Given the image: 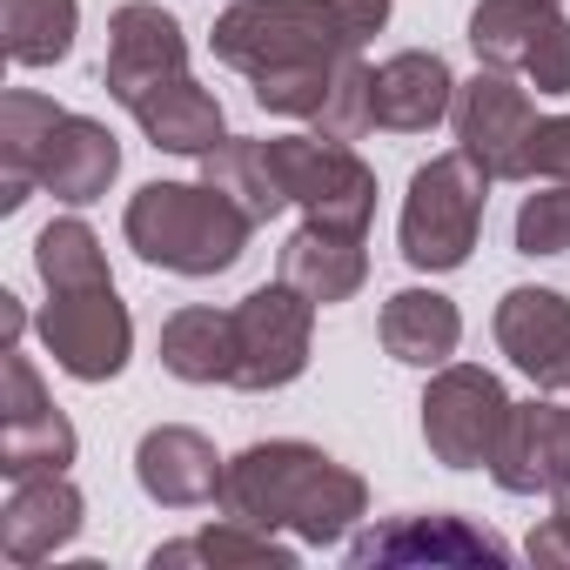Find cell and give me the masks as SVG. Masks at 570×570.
Listing matches in <instances>:
<instances>
[{"instance_id":"1","label":"cell","mask_w":570,"mask_h":570,"mask_svg":"<svg viewBox=\"0 0 570 570\" xmlns=\"http://www.w3.org/2000/svg\"><path fill=\"white\" fill-rule=\"evenodd\" d=\"M222 510L255 530H296L303 543H343L350 523L370 510V490L356 470L323 456L316 443H248L228 456Z\"/></svg>"},{"instance_id":"2","label":"cell","mask_w":570,"mask_h":570,"mask_svg":"<svg viewBox=\"0 0 570 570\" xmlns=\"http://www.w3.org/2000/svg\"><path fill=\"white\" fill-rule=\"evenodd\" d=\"M390 0H235L215 21L208 48L235 75H275L303 61H343L363 55L370 35H383Z\"/></svg>"},{"instance_id":"3","label":"cell","mask_w":570,"mask_h":570,"mask_svg":"<svg viewBox=\"0 0 570 570\" xmlns=\"http://www.w3.org/2000/svg\"><path fill=\"white\" fill-rule=\"evenodd\" d=\"M248 228L255 222L208 181H148V188H135V202L121 215L128 248L148 268H168V275L235 268L242 248H248Z\"/></svg>"},{"instance_id":"4","label":"cell","mask_w":570,"mask_h":570,"mask_svg":"<svg viewBox=\"0 0 570 570\" xmlns=\"http://www.w3.org/2000/svg\"><path fill=\"white\" fill-rule=\"evenodd\" d=\"M483 202H490V175L456 148V155H436L410 175V195H403V262L410 268H463L470 248H476V228H483Z\"/></svg>"},{"instance_id":"5","label":"cell","mask_w":570,"mask_h":570,"mask_svg":"<svg viewBox=\"0 0 570 570\" xmlns=\"http://www.w3.org/2000/svg\"><path fill=\"white\" fill-rule=\"evenodd\" d=\"M309 336H316V303L289 282H262L255 296L235 303V390L248 396L289 390L309 370Z\"/></svg>"},{"instance_id":"6","label":"cell","mask_w":570,"mask_h":570,"mask_svg":"<svg viewBox=\"0 0 570 570\" xmlns=\"http://www.w3.org/2000/svg\"><path fill=\"white\" fill-rule=\"evenodd\" d=\"M510 423V396L476 363H443L423 390V443L443 470H490Z\"/></svg>"},{"instance_id":"7","label":"cell","mask_w":570,"mask_h":570,"mask_svg":"<svg viewBox=\"0 0 570 570\" xmlns=\"http://www.w3.org/2000/svg\"><path fill=\"white\" fill-rule=\"evenodd\" d=\"M470 48L483 68L523 75L537 95H570V21L557 0H476Z\"/></svg>"},{"instance_id":"8","label":"cell","mask_w":570,"mask_h":570,"mask_svg":"<svg viewBox=\"0 0 570 570\" xmlns=\"http://www.w3.org/2000/svg\"><path fill=\"white\" fill-rule=\"evenodd\" d=\"M275 148V168L289 181V202L323 222V228H350L363 235L370 215H376V175L370 161L350 148V141H330V135H282L268 141Z\"/></svg>"},{"instance_id":"9","label":"cell","mask_w":570,"mask_h":570,"mask_svg":"<svg viewBox=\"0 0 570 570\" xmlns=\"http://www.w3.org/2000/svg\"><path fill=\"white\" fill-rule=\"evenodd\" d=\"M41 343H48L55 370H68L75 383L121 376V363L135 350V323H128V303L115 296V282H95V289H48Z\"/></svg>"},{"instance_id":"10","label":"cell","mask_w":570,"mask_h":570,"mask_svg":"<svg viewBox=\"0 0 570 570\" xmlns=\"http://www.w3.org/2000/svg\"><path fill=\"white\" fill-rule=\"evenodd\" d=\"M456 148L490 175V181H530V135H537V108L530 95L503 75V68H476L470 81H456Z\"/></svg>"},{"instance_id":"11","label":"cell","mask_w":570,"mask_h":570,"mask_svg":"<svg viewBox=\"0 0 570 570\" xmlns=\"http://www.w3.org/2000/svg\"><path fill=\"white\" fill-rule=\"evenodd\" d=\"M8 403H0V476H41V470H68L81 436L75 423L55 410V396L41 390L35 363L21 350H8Z\"/></svg>"},{"instance_id":"12","label":"cell","mask_w":570,"mask_h":570,"mask_svg":"<svg viewBox=\"0 0 570 570\" xmlns=\"http://www.w3.org/2000/svg\"><path fill=\"white\" fill-rule=\"evenodd\" d=\"M188 75V41H181V21L155 0H128L108 21V61H101V81L121 108H135L141 95H155L161 81Z\"/></svg>"},{"instance_id":"13","label":"cell","mask_w":570,"mask_h":570,"mask_svg":"<svg viewBox=\"0 0 570 570\" xmlns=\"http://www.w3.org/2000/svg\"><path fill=\"white\" fill-rule=\"evenodd\" d=\"M497 490L570 503V410L563 403H510L503 443L490 456Z\"/></svg>"},{"instance_id":"14","label":"cell","mask_w":570,"mask_h":570,"mask_svg":"<svg viewBox=\"0 0 570 570\" xmlns=\"http://www.w3.org/2000/svg\"><path fill=\"white\" fill-rule=\"evenodd\" d=\"M81 490L68 483V470H41V476H14V497L0 503V557L8 563H48L55 550H68L81 537Z\"/></svg>"},{"instance_id":"15","label":"cell","mask_w":570,"mask_h":570,"mask_svg":"<svg viewBox=\"0 0 570 570\" xmlns=\"http://www.w3.org/2000/svg\"><path fill=\"white\" fill-rule=\"evenodd\" d=\"M497 350L537 390H570V296H557V289H510L497 303Z\"/></svg>"},{"instance_id":"16","label":"cell","mask_w":570,"mask_h":570,"mask_svg":"<svg viewBox=\"0 0 570 570\" xmlns=\"http://www.w3.org/2000/svg\"><path fill=\"white\" fill-rule=\"evenodd\" d=\"M222 476L228 463L215 456V443L202 430H181V423H161L135 443V483L161 503V510H202V503H222Z\"/></svg>"},{"instance_id":"17","label":"cell","mask_w":570,"mask_h":570,"mask_svg":"<svg viewBox=\"0 0 570 570\" xmlns=\"http://www.w3.org/2000/svg\"><path fill=\"white\" fill-rule=\"evenodd\" d=\"M370 101H376V128L390 135H430L450 108H456V75L443 55L430 48H403L370 75Z\"/></svg>"},{"instance_id":"18","label":"cell","mask_w":570,"mask_h":570,"mask_svg":"<svg viewBox=\"0 0 570 570\" xmlns=\"http://www.w3.org/2000/svg\"><path fill=\"white\" fill-rule=\"evenodd\" d=\"M510 550L463 517H396L350 543V563H503Z\"/></svg>"},{"instance_id":"19","label":"cell","mask_w":570,"mask_h":570,"mask_svg":"<svg viewBox=\"0 0 570 570\" xmlns=\"http://www.w3.org/2000/svg\"><path fill=\"white\" fill-rule=\"evenodd\" d=\"M121 175V141L108 135V121L95 115H61L41 155V188L68 208H88L108 195V181Z\"/></svg>"},{"instance_id":"20","label":"cell","mask_w":570,"mask_h":570,"mask_svg":"<svg viewBox=\"0 0 570 570\" xmlns=\"http://www.w3.org/2000/svg\"><path fill=\"white\" fill-rule=\"evenodd\" d=\"M282 282H289V289H303L316 309L350 303L363 282H370L363 235H350V228H323V222H303L289 242H282Z\"/></svg>"},{"instance_id":"21","label":"cell","mask_w":570,"mask_h":570,"mask_svg":"<svg viewBox=\"0 0 570 570\" xmlns=\"http://www.w3.org/2000/svg\"><path fill=\"white\" fill-rule=\"evenodd\" d=\"M128 115H135V121H141V135H148L155 148H168V155H208V148H222V141H228V128H222V101H215L195 75L161 81V88H155V95H141Z\"/></svg>"},{"instance_id":"22","label":"cell","mask_w":570,"mask_h":570,"mask_svg":"<svg viewBox=\"0 0 570 570\" xmlns=\"http://www.w3.org/2000/svg\"><path fill=\"white\" fill-rule=\"evenodd\" d=\"M376 330H383V350L396 363H410V370H443L456 356V343H463V316L436 289H396L383 303V323Z\"/></svg>"},{"instance_id":"23","label":"cell","mask_w":570,"mask_h":570,"mask_svg":"<svg viewBox=\"0 0 570 570\" xmlns=\"http://www.w3.org/2000/svg\"><path fill=\"white\" fill-rule=\"evenodd\" d=\"M68 108H55L48 95L35 88H14L0 101V208H21L35 188H41V155H48V135Z\"/></svg>"},{"instance_id":"24","label":"cell","mask_w":570,"mask_h":570,"mask_svg":"<svg viewBox=\"0 0 570 570\" xmlns=\"http://www.w3.org/2000/svg\"><path fill=\"white\" fill-rule=\"evenodd\" d=\"M161 370L235 390V309H175L161 323Z\"/></svg>"},{"instance_id":"25","label":"cell","mask_w":570,"mask_h":570,"mask_svg":"<svg viewBox=\"0 0 570 570\" xmlns=\"http://www.w3.org/2000/svg\"><path fill=\"white\" fill-rule=\"evenodd\" d=\"M202 181L222 188L248 222H275L282 208H289V181H282L268 141H242V135H228L222 148L202 155Z\"/></svg>"},{"instance_id":"26","label":"cell","mask_w":570,"mask_h":570,"mask_svg":"<svg viewBox=\"0 0 570 570\" xmlns=\"http://www.w3.org/2000/svg\"><path fill=\"white\" fill-rule=\"evenodd\" d=\"M81 0H0V35L14 68H55L75 48Z\"/></svg>"},{"instance_id":"27","label":"cell","mask_w":570,"mask_h":570,"mask_svg":"<svg viewBox=\"0 0 570 570\" xmlns=\"http://www.w3.org/2000/svg\"><path fill=\"white\" fill-rule=\"evenodd\" d=\"M175 570V563H268V570H289L296 563V550L289 543H275V530H255V523H208V530H195V537H181V543H161L155 550V570Z\"/></svg>"},{"instance_id":"28","label":"cell","mask_w":570,"mask_h":570,"mask_svg":"<svg viewBox=\"0 0 570 570\" xmlns=\"http://www.w3.org/2000/svg\"><path fill=\"white\" fill-rule=\"evenodd\" d=\"M35 268L48 289H95V282H108V255H101V235L88 222H48L41 242H35Z\"/></svg>"},{"instance_id":"29","label":"cell","mask_w":570,"mask_h":570,"mask_svg":"<svg viewBox=\"0 0 570 570\" xmlns=\"http://www.w3.org/2000/svg\"><path fill=\"white\" fill-rule=\"evenodd\" d=\"M350 61V55H343ZM343 61H303V68H275V75H255V108L268 115H289V121H316L330 88H336V68Z\"/></svg>"},{"instance_id":"30","label":"cell","mask_w":570,"mask_h":570,"mask_svg":"<svg viewBox=\"0 0 570 570\" xmlns=\"http://www.w3.org/2000/svg\"><path fill=\"white\" fill-rule=\"evenodd\" d=\"M370 61L363 55H350L343 68H336V88H330V101H323V115L309 121L316 135H330V141H363L370 128H376V101H370Z\"/></svg>"},{"instance_id":"31","label":"cell","mask_w":570,"mask_h":570,"mask_svg":"<svg viewBox=\"0 0 570 570\" xmlns=\"http://www.w3.org/2000/svg\"><path fill=\"white\" fill-rule=\"evenodd\" d=\"M517 255H570V181H550L543 195H523Z\"/></svg>"},{"instance_id":"32","label":"cell","mask_w":570,"mask_h":570,"mask_svg":"<svg viewBox=\"0 0 570 570\" xmlns=\"http://www.w3.org/2000/svg\"><path fill=\"white\" fill-rule=\"evenodd\" d=\"M530 175H543V181H570V115H537V135H530Z\"/></svg>"},{"instance_id":"33","label":"cell","mask_w":570,"mask_h":570,"mask_svg":"<svg viewBox=\"0 0 570 570\" xmlns=\"http://www.w3.org/2000/svg\"><path fill=\"white\" fill-rule=\"evenodd\" d=\"M523 550H530V563H570V503H557V517H543Z\"/></svg>"}]
</instances>
